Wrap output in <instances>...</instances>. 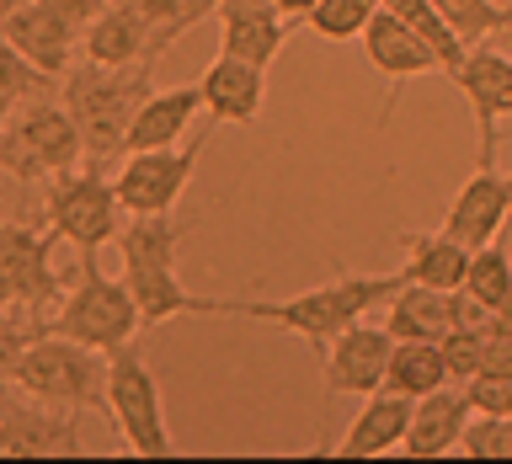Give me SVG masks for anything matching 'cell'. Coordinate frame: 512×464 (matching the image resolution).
Masks as SVG:
<instances>
[{"instance_id":"1","label":"cell","mask_w":512,"mask_h":464,"mask_svg":"<svg viewBox=\"0 0 512 464\" xmlns=\"http://www.w3.org/2000/svg\"><path fill=\"white\" fill-rule=\"evenodd\" d=\"M400 288H406V272H342V278L304 288V294L288 299H198V315H240V320H267V326H283L304 336L320 358L326 347L342 336L352 320H363L374 304H390Z\"/></svg>"},{"instance_id":"2","label":"cell","mask_w":512,"mask_h":464,"mask_svg":"<svg viewBox=\"0 0 512 464\" xmlns=\"http://www.w3.org/2000/svg\"><path fill=\"white\" fill-rule=\"evenodd\" d=\"M155 91V64H96L80 59L59 75V102L70 107L86 139V160L107 166L112 155H123V134L144 107V96Z\"/></svg>"},{"instance_id":"3","label":"cell","mask_w":512,"mask_h":464,"mask_svg":"<svg viewBox=\"0 0 512 464\" xmlns=\"http://www.w3.org/2000/svg\"><path fill=\"white\" fill-rule=\"evenodd\" d=\"M187 224L171 214H128L118 251H123V283L134 294L144 326H166L176 315H198V294H187L176 278V246Z\"/></svg>"},{"instance_id":"4","label":"cell","mask_w":512,"mask_h":464,"mask_svg":"<svg viewBox=\"0 0 512 464\" xmlns=\"http://www.w3.org/2000/svg\"><path fill=\"white\" fill-rule=\"evenodd\" d=\"M11 384L54 411H107V352L59 331H32Z\"/></svg>"},{"instance_id":"5","label":"cell","mask_w":512,"mask_h":464,"mask_svg":"<svg viewBox=\"0 0 512 464\" xmlns=\"http://www.w3.org/2000/svg\"><path fill=\"white\" fill-rule=\"evenodd\" d=\"M144 315L134 294H128L123 278H107L102 267H96V251H80V267L70 288H64V299L54 304V315L43 320V331H59L70 336V342H86L96 352H118L139 336Z\"/></svg>"},{"instance_id":"6","label":"cell","mask_w":512,"mask_h":464,"mask_svg":"<svg viewBox=\"0 0 512 464\" xmlns=\"http://www.w3.org/2000/svg\"><path fill=\"white\" fill-rule=\"evenodd\" d=\"M80 155H86V139H80V123L64 102L32 96L0 123V171L22 187L54 182L59 171L80 166Z\"/></svg>"},{"instance_id":"7","label":"cell","mask_w":512,"mask_h":464,"mask_svg":"<svg viewBox=\"0 0 512 464\" xmlns=\"http://www.w3.org/2000/svg\"><path fill=\"white\" fill-rule=\"evenodd\" d=\"M123 198L102 166H70L48 182V230L70 240L75 251H102L123 235Z\"/></svg>"},{"instance_id":"8","label":"cell","mask_w":512,"mask_h":464,"mask_svg":"<svg viewBox=\"0 0 512 464\" xmlns=\"http://www.w3.org/2000/svg\"><path fill=\"white\" fill-rule=\"evenodd\" d=\"M107 416L118 422V438L128 454L166 459L176 448L171 427H166V406H160V384H155L150 363L139 358L134 342L107 352Z\"/></svg>"},{"instance_id":"9","label":"cell","mask_w":512,"mask_h":464,"mask_svg":"<svg viewBox=\"0 0 512 464\" xmlns=\"http://www.w3.org/2000/svg\"><path fill=\"white\" fill-rule=\"evenodd\" d=\"M107 0H22L0 16V32L38 64L43 75H64L86 43V27L96 22Z\"/></svg>"},{"instance_id":"10","label":"cell","mask_w":512,"mask_h":464,"mask_svg":"<svg viewBox=\"0 0 512 464\" xmlns=\"http://www.w3.org/2000/svg\"><path fill=\"white\" fill-rule=\"evenodd\" d=\"M54 230L32 224H0V304L32 315V331H43V310L64 299V278L54 272Z\"/></svg>"},{"instance_id":"11","label":"cell","mask_w":512,"mask_h":464,"mask_svg":"<svg viewBox=\"0 0 512 464\" xmlns=\"http://www.w3.org/2000/svg\"><path fill=\"white\" fill-rule=\"evenodd\" d=\"M203 150H208V134L187 139V144H166V150H128L118 176H112L123 208L128 214H171L182 203Z\"/></svg>"},{"instance_id":"12","label":"cell","mask_w":512,"mask_h":464,"mask_svg":"<svg viewBox=\"0 0 512 464\" xmlns=\"http://www.w3.org/2000/svg\"><path fill=\"white\" fill-rule=\"evenodd\" d=\"M454 86L464 91V102L475 112V128H480L475 166H496V123L512 118V59L496 54L491 43H475L459 64Z\"/></svg>"},{"instance_id":"13","label":"cell","mask_w":512,"mask_h":464,"mask_svg":"<svg viewBox=\"0 0 512 464\" xmlns=\"http://www.w3.org/2000/svg\"><path fill=\"white\" fill-rule=\"evenodd\" d=\"M470 320H486L480 304H470L464 288H422V283H406L400 294L384 304V331L395 342L406 336H422V342H443L448 331L470 326Z\"/></svg>"},{"instance_id":"14","label":"cell","mask_w":512,"mask_h":464,"mask_svg":"<svg viewBox=\"0 0 512 464\" xmlns=\"http://www.w3.org/2000/svg\"><path fill=\"white\" fill-rule=\"evenodd\" d=\"M80 411H54L43 400L0 406V459H48V454H86Z\"/></svg>"},{"instance_id":"15","label":"cell","mask_w":512,"mask_h":464,"mask_svg":"<svg viewBox=\"0 0 512 464\" xmlns=\"http://www.w3.org/2000/svg\"><path fill=\"white\" fill-rule=\"evenodd\" d=\"M390 352H395V336L384 326H352L326 347V406L336 395H374L384 384V368H390Z\"/></svg>"},{"instance_id":"16","label":"cell","mask_w":512,"mask_h":464,"mask_svg":"<svg viewBox=\"0 0 512 464\" xmlns=\"http://www.w3.org/2000/svg\"><path fill=\"white\" fill-rule=\"evenodd\" d=\"M507 219H512V176H502L496 166H480L470 182L454 192V203H448V214H443V230L454 235L459 246L480 251L507 230Z\"/></svg>"},{"instance_id":"17","label":"cell","mask_w":512,"mask_h":464,"mask_svg":"<svg viewBox=\"0 0 512 464\" xmlns=\"http://www.w3.org/2000/svg\"><path fill=\"white\" fill-rule=\"evenodd\" d=\"M358 43H363L368 64H374L384 80H395V91L406 86V80H416V75H443L438 54L427 48V38L400 11H390V6H379L374 16H368V27H363Z\"/></svg>"},{"instance_id":"18","label":"cell","mask_w":512,"mask_h":464,"mask_svg":"<svg viewBox=\"0 0 512 464\" xmlns=\"http://www.w3.org/2000/svg\"><path fill=\"white\" fill-rule=\"evenodd\" d=\"M283 38H288V16L272 0H224L219 6V54L251 59L267 70L283 54Z\"/></svg>"},{"instance_id":"19","label":"cell","mask_w":512,"mask_h":464,"mask_svg":"<svg viewBox=\"0 0 512 464\" xmlns=\"http://www.w3.org/2000/svg\"><path fill=\"white\" fill-rule=\"evenodd\" d=\"M470 395H464V384L454 390V384H443V390H432L422 395L411 406V427H406V454L411 459H443V454H459V438H464V427H470Z\"/></svg>"},{"instance_id":"20","label":"cell","mask_w":512,"mask_h":464,"mask_svg":"<svg viewBox=\"0 0 512 464\" xmlns=\"http://www.w3.org/2000/svg\"><path fill=\"white\" fill-rule=\"evenodd\" d=\"M198 91H203V107L214 112V123H256V112L267 102V70L251 59L219 54L198 75Z\"/></svg>"},{"instance_id":"21","label":"cell","mask_w":512,"mask_h":464,"mask_svg":"<svg viewBox=\"0 0 512 464\" xmlns=\"http://www.w3.org/2000/svg\"><path fill=\"white\" fill-rule=\"evenodd\" d=\"M411 395H395V390H379L363 395V411L352 416V427L342 432V443H336V454L342 459H379L390 454V448L406 443V427H411Z\"/></svg>"},{"instance_id":"22","label":"cell","mask_w":512,"mask_h":464,"mask_svg":"<svg viewBox=\"0 0 512 464\" xmlns=\"http://www.w3.org/2000/svg\"><path fill=\"white\" fill-rule=\"evenodd\" d=\"M203 112V91L198 86H171V91H150L144 107L134 112L123 134V155L128 150H166V144H182V134L198 123Z\"/></svg>"},{"instance_id":"23","label":"cell","mask_w":512,"mask_h":464,"mask_svg":"<svg viewBox=\"0 0 512 464\" xmlns=\"http://www.w3.org/2000/svg\"><path fill=\"white\" fill-rule=\"evenodd\" d=\"M406 246V283H422V288H459L464 272H470V246H459L448 230H406L400 235Z\"/></svg>"},{"instance_id":"24","label":"cell","mask_w":512,"mask_h":464,"mask_svg":"<svg viewBox=\"0 0 512 464\" xmlns=\"http://www.w3.org/2000/svg\"><path fill=\"white\" fill-rule=\"evenodd\" d=\"M123 6L134 11V22L144 32L150 64H160L176 43H182V32H192L198 22H208V16H219L224 0H123Z\"/></svg>"},{"instance_id":"25","label":"cell","mask_w":512,"mask_h":464,"mask_svg":"<svg viewBox=\"0 0 512 464\" xmlns=\"http://www.w3.org/2000/svg\"><path fill=\"white\" fill-rule=\"evenodd\" d=\"M443 384H454V374H448V358H443V342H422V336L395 342L390 368H384V390L422 400V395H432V390H443Z\"/></svg>"},{"instance_id":"26","label":"cell","mask_w":512,"mask_h":464,"mask_svg":"<svg viewBox=\"0 0 512 464\" xmlns=\"http://www.w3.org/2000/svg\"><path fill=\"white\" fill-rule=\"evenodd\" d=\"M384 6H390V11H400V16H406V22H411L416 32H422V38H427V48L438 54V70H443L448 80L459 75L464 54H470V43H464L459 32L448 27V16H443L438 6H432V0H384Z\"/></svg>"},{"instance_id":"27","label":"cell","mask_w":512,"mask_h":464,"mask_svg":"<svg viewBox=\"0 0 512 464\" xmlns=\"http://www.w3.org/2000/svg\"><path fill=\"white\" fill-rule=\"evenodd\" d=\"M464 294H470V304H480L486 315H496L507 304V294H512V256L496 246H480V251H470V272H464Z\"/></svg>"},{"instance_id":"28","label":"cell","mask_w":512,"mask_h":464,"mask_svg":"<svg viewBox=\"0 0 512 464\" xmlns=\"http://www.w3.org/2000/svg\"><path fill=\"white\" fill-rule=\"evenodd\" d=\"M48 80H54V75H43L38 64H32V59L22 54V48H16V43L6 38V32H0V123H6L22 102L43 96Z\"/></svg>"},{"instance_id":"29","label":"cell","mask_w":512,"mask_h":464,"mask_svg":"<svg viewBox=\"0 0 512 464\" xmlns=\"http://www.w3.org/2000/svg\"><path fill=\"white\" fill-rule=\"evenodd\" d=\"M432 6L448 16V27H454L470 48L486 43L491 32L512 27V6H507V0H432Z\"/></svg>"},{"instance_id":"30","label":"cell","mask_w":512,"mask_h":464,"mask_svg":"<svg viewBox=\"0 0 512 464\" xmlns=\"http://www.w3.org/2000/svg\"><path fill=\"white\" fill-rule=\"evenodd\" d=\"M374 11H379L374 0H315V11L304 16V27L326 43H347V38H363V27Z\"/></svg>"},{"instance_id":"31","label":"cell","mask_w":512,"mask_h":464,"mask_svg":"<svg viewBox=\"0 0 512 464\" xmlns=\"http://www.w3.org/2000/svg\"><path fill=\"white\" fill-rule=\"evenodd\" d=\"M459 454L470 459H512V416H486L475 411L459 438Z\"/></svg>"},{"instance_id":"32","label":"cell","mask_w":512,"mask_h":464,"mask_svg":"<svg viewBox=\"0 0 512 464\" xmlns=\"http://www.w3.org/2000/svg\"><path fill=\"white\" fill-rule=\"evenodd\" d=\"M491 320V315H486ZM486 320H470V326L448 331L443 336V358H448V374H454V384L475 379L480 374V347H486Z\"/></svg>"},{"instance_id":"33","label":"cell","mask_w":512,"mask_h":464,"mask_svg":"<svg viewBox=\"0 0 512 464\" xmlns=\"http://www.w3.org/2000/svg\"><path fill=\"white\" fill-rule=\"evenodd\" d=\"M464 395L486 416H512V374H475L464 379Z\"/></svg>"},{"instance_id":"34","label":"cell","mask_w":512,"mask_h":464,"mask_svg":"<svg viewBox=\"0 0 512 464\" xmlns=\"http://www.w3.org/2000/svg\"><path fill=\"white\" fill-rule=\"evenodd\" d=\"M27 326L22 320H0V384H11L16 374V358H22V347H27Z\"/></svg>"},{"instance_id":"35","label":"cell","mask_w":512,"mask_h":464,"mask_svg":"<svg viewBox=\"0 0 512 464\" xmlns=\"http://www.w3.org/2000/svg\"><path fill=\"white\" fill-rule=\"evenodd\" d=\"M272 6H278V11L288 16V22H304V16L315 11V0H272Z\"/></svg>"},{"instance_id":"36","label":"cell","mask_w":512,"mask_h":464,"mask_svg":"<svg viewBox=\"0 0 512 464\" xmlns=\"http://www.w3.org/2000/svg\"><path fill=\"white\" fill-rule=\"evenodd\" d=\"M496 320H502V326L512 331V294H507V304H502V310H496Z\"/></svg>"},{"instance_id":"37","label":"cell","mask_w":512,"mask_h":464,"mask_svg":"<svg viewBox=\"0 0 512 464\" xmlns=\"http://www.w3.org/2000/svg\"><path fill=\"white\" fill-rule=\"evenodd\" d=\"M11 6H22V0H0V16H6V11H11Z\"/></svg>"},{"instance_id":"38","label":"cell","mask_w":512,"mask_h":464,"mask_svg":"<svg viewBox=\"0 0 512 464\" xmlns=\"http://www.w3.org/2000/svg\"><path fill=\"white\" fill-rule=\"evenodd\" d=\"M0 320H11V304H0Z\"/></svg>"},{"instance_id":"39","label":"cell","mask_w":512,"mask_h":464,"mask_svg":"<svg viewBox=\"0 0 512 464\" xmlns=\"http://www.w3.org/2000/svg\"><path fill=\"white\" fill-rule=\"evenodd\" d=\"M374 6H384V0H374Z\"/></svg>"}]
</instances>
